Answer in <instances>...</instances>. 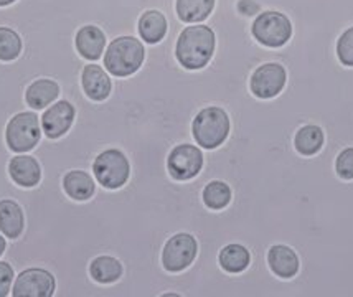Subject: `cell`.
I'll return each mask as SVG.
<instances>
[{
    "instance_id": "cell-1",
    "label": "cell",
    "mask_w": 353,
    "mask_h": 297,
    "mask_svg": "<svg viewBox=\"0 0 353 297\" xmlns=\"http://www.w3.org/2000/svg\"><path fill=\"white\" fill-rule=\"evenodd\" d=\"M216 52V33L207 23L187 25L174 47L176 63L187 71H200L212 63Z\"/></svg>"
},
{
    "instance_id": "cell-22",
    "label": "cell",
    "mask_w": 353,
    "mask_h": 297,
    "mask_svg": "<svg viewBox=\"0 0 353 297\" xmlns=\"http://www.w3.org/2000/svg\"><path fill=\"white\" fill-rule=\"evenodd\" d=\"M294 149L302 157H315L325 145V131L319 124H304L294 134Z\"/></svg>"
},
{
    "instance_id": "cell-25",
    "label": "cell",
    "mask_w": 353,
    "mask_h": 297,
    "mask_svg": "<svg viewBox=\"0 0 353 297\" xmlns=\"http://www.w3.org/2000/svg\"><path fill=\"white\" fill-rule=\"evenodd\" d=\"M23 40L12 27L0 25V61L12 63L22 57Z\"/></svg>"
},
{
    "instance_id": "cell-17",
    "label": "cell",
    "mask_w": 353,
    "mask_h": 297,
    "mask_svg": "<svg viewBox=\"0 0 353 297\" xmlns=\"http://www.w3.org/2000/svg\"><path fill=\"white\" fill-rule=\"evenodd\" d=\"M169 33V20L165 14L157 8L144 10L137 19V37L147 47L162 43Z\"/></svg>"
},
{
    "instance_id": "cell-27",
    "label": "cell",
    "mask_w": 353,
    "mask_h": 297,
    "mask_svg": "<svg viewBox=\"0 0 353 297\" xmlns=\"http://www.w3.org/2000/svg\"><path fill=\"white\" fill-rule=\"evenodd\" d=\"M334 169H335V174L339 175V178L345 180V182H352L353 180V145L343 147L337 156H335Z\"/></svg>"
},
{
    "instance_id": "cell-9",
    "label": "cell",
    "mask_w": 353,
    "mask_h": 297,
    "mask_svg": "<svg viewBox=\"0 0 353 297\" xmlns=\"http://www.w3.org/2000/svg\"><path fill=\"white\" fill-rule=\"evenodd\" d=\"M288 85V70L279 61H266L256 66L251 73L248 88L256 99L269 101L284 91Z\"/></svg>"
},
{
    "instance_id": "cell-4",
    "label": "cell",
    "mask_w": 353,
    "mask_h": 297,
    "mask_svg": "<svg viewBox=\"0 0 353 297\" xmlns=\"http://www.w3.org/2000/svg\"><path fill=\"white\" fill-rule=\"evenodd\" d=\"M91 174L101 188L108 192H116L128 185L132 174V165L123 149L108 147L101 150L94 157Z\"/></svg>"
},
{
    "instance_id": "cell-8",
    "label": "cell",
    "mask_w": 353,
    "mask_h": 297,
    "mask_svg": "<svg viewBox=\"0 0 353 297\" xmlns=\"http://www.w3.org/2000/svg\"><path fill=\"white\" fill-rule=\"evenodd\" d=\"M167 174L174 182L185 183L196 178L205 167V150L195 142H180L167 154Z\"/></svg>"
},
{
    "instance_id": "cell-26",
    "label": "cell",
    "mask_w": 353,
    "mask_h": 297,
    "mask_svg": "<svg viewBox=\"0 0 353 297\" xmlns=\"http://www.w3.org/2000/svg\"><path fill=\"white\" fill-rule=\"evenodd\" d=\"M335 57L345 68H353V25L347 27L335 41Z\"/></svg>"
},
{
    "instance_id": "cell-14",
    "label": "cell",
    "mask_w": 353,
    "mask_h": 297,
    "mask_svg": "<svg viewBox=\"0 0 353 297\" xmlns=\"http://www.w3.org/2000/svg\"><path fill=\"white\" fill-rule=\"evenodd\" d=\"M74 50L85 61L98 63L103 58L109 43L104 30L94 23H86L74 33Z\"/></svg>"
},
{
    "instance_id": "cell-2",
    "label": "cell",
    "mask_w": 353,
    "mask_h": 297,
    "mask_svg": "<svg viewBox=\"0 0 353 297\" xmlns=\"http://www.w3.org/2000/svg\"><path fill=\"white\" fill-rule=\"evenodd\" d=\"M145 43L139 37L119 35L109 40L103 66L112 78H131L145 63Z\"/></svg>"
},
{
    "instance_id": "cell-11",
    "label": "cell",
    "mask_w": 353,
    "mask_h": 297,
    "mask_svg": "<svg viewBox=\"0 0 353 297\" xmlns=\"http://www.w3.org/2000/svg\"><path fill=\"white\" fill-rule=\"evenodd\" d=\"M77 106L68 99L60 98L52 106H48L41 114V131L48 141H58L71 131L77 121Z\"/></svg>"
},
{
    "instance_id": "cell-5",
    "label": "cell",
    "mask_w": 353,
    "mask_h": 297,
    "mask_svg": "<svg viewBox=\"0 0 353 297\" xmlns=\"http://www.w3.org/2000/svg\"><path fill=\"white\" fill-rule=\"evenodd\" d=\"M43 139L40 116L37 111H20L6 124V147L12 154H28Z\"/></svg>"
},
{
    "instance_id": "cell-21",
    "label": "cell",
    "mask_w": 353,
    "mask_h": 297,
    "mask_svg": "<svg viewBox=\"0 0 353 297\" xmlns=\"http://www.w3.org/2000/svg\"><path fill=\"white\" fill-rule=\"evenodd\" d=\"M251 251L243 243H226L218 251V266L226 274H241L251 266Z\"/></svg>"
},
{
    "instance_id": "cell-3",
    "label": "cell",
    "mask_w": 353,
    "mask_h": 297,
    "mask_svg": "<svg viewBox=\"0 0 353 297\" xmlns=\"http://www.w3.org/2000/svg\"><path fill=\"white\" fill-rule=\"evenodd\" d=\"M190 132L199 147L203 150H216L228 141L231 134V118L221 106H205L193 116Z\"/></svg>"
},
{
    "instance_id": "cell-15",
    "label": "cell",
    "mask_w": 353,
    "mask_h": 297,
    "mask_svg": "<svg viewBox=\"0 0 353 297\" xmlns=\"http://www.w3.org/2000/svg\"><path fill=\"white\" fill-rule=\"evenodd\" d=\"M266 263L269 271L276 276V278L294 279L301 271V258L297 251L292 246L284 245V243H274L269 246L266 253Z\"/></svg>"
},
{
    "instance_id": "cell-29",
    "label": "cell",
    "mask_w": 353,
    "mask_h": 297,
    "mask_svg": "<svg viewBox=\"0 0 353 297\" xmlns=\"http://www.w3.org/2000/svg\"><path fill=\"white\" fill-rule=\"evenodd\" d=\"M234 10H236V14L239 17H243V19L253 20L256 15L261 14L264 8L258 0H236V3H234Z\"/></svg>"
},
{
    "instance_id": "cell-7",
    "label": "cell",
    "mask_w": 353,
    "mask_h": 297,
    "mask_svg": "<svg viewBox=\"0 0 353 297\" xmlns=\"http://www.w3.org/2000/svg\"><path fill=\"white\" fill-rule=\"evenodd\" d=\"M199 249V240L193 233L176 232L163 243L161 265L169 274H180L195 263Z\"/></svg>"
},
{
    "instance_id": "cell-28",
    "label": "cell",
    "mask_w": 353,
    "mask_h": 297,
    "mask_svg": "<svg viewBox=\"0 0 353 297\" xmlns=\"http://www.w3.org/2000/svg\"><path fill=\"white\" fill-rule=\"evenodd\" d=\"M14 279H15V267L12 266L7 259L0 261V297L10 296Z\"/></svg>"
},
{
    "instance_id": "cell-6",
    "label": "cell",
    "mask_w": 353,
    "mask_h": 297,
    "mask_svg": "<svg viewBox=\"0 0 353 297\" xmlns=\"http://www.w3.org/2000/svg\"><path fill=\"white\" fill-rule=\"evenodd\" d=\"M251 37L264 48H284L294 37L291 19L279 10H263L253 19Z\"/></svg>"
},
{
    "instance_id": "cell-31",
    "label": "cell",
    "mask_w": 353,
    "mask_h": 297,
    "mask_svg": "<svg viewBox=\"0 0 353 297\" xmlns=\"http://www.w3.org/2000/svg\"><path fill=\"white\" fill-rule=\"evenodd\" d=\"M17 2H19V0H0V8L10 7V6H14V3H17Z\"/></svg>"
},
{
    "instance_id": "cell-20",
    "label": "cell",
    "mask_w": 353,
    "mask_h": 297,
    "mask_svg": "<svg viewBox=\"0 0 353 297\" xmlns=\"http://www.w3.org/2000/svg\"><path fill=\"white\" fill-rule=\"evenodd\" d=\"M88 274L96 284L111 286L121 281L124 276V265L119 258L112 254H98L88 265Z\"/></svg>"
},
{
    "instance_id": "cell-12",
    "label": "cell",
    "mask_w": 353,
    "mask_h": 297,
    "mask_svg": "<svg viewBox=\"0 0 353 297\" xmlns=\"http://www.w3.org/2000/svg\"><path fill=\"white\" fill-rule=\"evenodd\" d=\"M79 85L83 93L92 103H104L112 94V76L99 63L86 61L79 73Z\"/></svg>"
},
{
    "instance_id": "cell-16",
    "label": "cell",
    "mask_w": 353,
    "mask_h": 297,
    "mask_svg": "<svg viewBox=\"0 0 353 297\" xmlns=\"http://www.w3.org/2000/svg\"><path fill=\"white\" fill-rule=\"evenodd\" d=\"M61 98V86L53 78H37L25 88L23 99L33 111H45Z\"/></svg>"
},
{
    "instance_id": "cell-30",
    "label": "cell",
    "mask_w": 353,
    "mask_h": 297,
    "mask_svg": "<svg viewBox=\"0 0 353 297\" xmlns=\"http://www.w3.org/2000/svg\"><path fill=\"white\" fill-rule=\"evenodd\" d=\"M6 251H7V238L0 233V258L6 254Z\"/></svg>"
},
{
    "instance_id": "cell-24",
    "label": "cell",
    "mask_w": 353,
    "mask_h": 297,
    "mask_svg": "<svg viewBox=\"0 0 353 297\" xmlns=\"http://www.w3.org/2000/svg\"><path fill=\"white\" fill-rule=\"evenodd\" d=\"M231 200H233V188L225 180L213 178L201 188V202L210 212L226 210Z\"/></svg>"
},
{
    "instance_id": "cell-18",
    "label": "cell",
    "mask_w": 353,
    "mask_h": 297,
    "mask_svg": "<svg viewBox=\"0 0 353 297\" xmlns=\"http://www.w3.org/2000/svg\"><path fill=\"white\" fill-rule=\"evenodd\" d=\"M25 228H27V216L20 202L10 196L0 198V233L7 240L15 241L23 236Z\"/></svg>"
},
{
    "instance_id": "cell-23",
    "label": "cell",
    "mask_w": 353,
    "mask_h": 297,
    "mask_svg": "<svg viewBox=\"0 0 353 297\" xmlns=\"http://www.w3.org/2000/svg\"><path fill=\"white\" fill-rule=\"evenodd\" d=\"M215 8L216 0H175V15L183 25L205 23Z\"/></svg>"
},
{
    "instance_id": "cell-19",
    "label": "cell",
    "mask_w": 353,
    "mask_h": 297,
    "mask_svg": "<svg viewBox=\"0 0 353 297\" xmlns=\"http://www.w3.org/2000/svg\"><path fill=\"white\" fill-rule=\"evenodd\" d=\"M61 188L73 202H88L98 190V182L88 170L73 169L61 177Z\"/></svg>"
},
{
    "instance_id": "cell-10",
    "label": "cell",
    "mask_w": 353,
    "mask_h": 297,
    "mask_svg": "<svg viewBox=\"0 0 353 297\" xmlns=\"http://www.w3.org/2000/svg\"><path fill=\"white\" fill-rule=\"evenodd\" d=\"M14 297H54L57 294V278L48 267L28 266L15 276Z\"/></svg>"
},
{
    "instance_id": "cell-13",
    "label": "cell",
    "mask_w": 353,
    "mask_h": 297,
    "mask_svg": "<svg viewBox=\"0 0 353 297\" xmlns=\"http://www.w3.org/2000/svg\"><path fill=\"white\" fill-rule=\"evenodd\" d=\"M7 174L12 183L28 190V188H35L40 185V182L43 180V167H41L40 161L32 152L17 154V156H12L10 161H8Z\"/></svg>"
}]
</instances>
